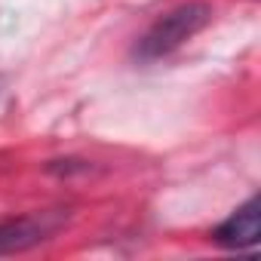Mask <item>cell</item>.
<instances>
[{
  "label": "cell",
  "instance_id": "cell-2",
  "mask_svg": "<svg viewBox=\"0 0 261 261\" xmlns=\"http://www.w3.org/2000/svg\"><path fill=\"white\" fill-rule=\"evenodd\" d=\"M62 218L59 215H34V218H19L0 224V255L10 252H25L43 240H49L59 230Z\"/></svg>",
  "mask_w": 261,
  "mask_h": 261
},
{
  "label": "cell",
  "instance_id": "cell-3",
  "mask_svg": "<svg viewBox=\"0 0 261 261\" xmlns=\"http://www.w3.org/2000/svg\"><path fill=\"white\" fill-rule=\"evenodd\" d=\"M258 233H261V200L252 197L227 221L218 224L215 243H221L227 249H246V246H255L258 243Z\"/></svg>",
  "mask_w": 261,
  "mask_h": 261
},
{
  "label": "cell",
  "instance_id": "cell-1",
  "mask_svg": "<svg viewBox=\"0 0 261 261\" xmlns=\"http://www.w3.org/2000/svg\"><path fill=\"white\" fill-rule=\"evenodd\" d=\"M212 19V10L206 4H185L172 13H166L163 19H157L148 34L139 43V56L142 59H163L172 49H178L185 40H191L197 31H203Z\"/></svg>",
  "mask_w": 261,
  "mask_h": 261
}]
</instances>
